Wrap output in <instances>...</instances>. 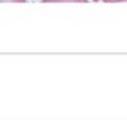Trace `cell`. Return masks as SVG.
Segmentation results:
<instances>
[{
  "label": "cell",
  "instance_id": "1",
  "mask_svg": "<svg viewBox=\"0 0 127 120\" xmlns=\"http://www.w3.org/2000/svg\"><path fill=\"white\" fill-rule=\"evenodd\" d=\"M43 3H51V2H79V3H87L88 0H42Z\"/></svg>",
  "mask_w": 127,
  "mask_h": 120
},
{
  "label": "cell",
  "instance_id": "2",
  "mask_svg": "<svg viewBox=\"0 0 127 120\" xmlns=\"http://www.w3.org/2000/svg\"><path fill=\"white\" fill-rule=\"evenodd\" d=\"M0 2H18V3H24L26 0H0Z\"/></svg>",
  "mask_w": 127,
  "mask_h": 120
},
{
  "label": "cell",
  "instance_id": "3",
  "mask_svg": "<svg viewBox=\"0 0 127 120\" xmlns=\"http://www.w3.org/2000/svg\"><path fill=\"white\" fill-rule=\"evenodd\" d=\"M105 3H112V2H127V0H103Z\"/></svg>",
  "mask_w": 127,
  "mask_h": 120
},
{
  "label": "cell",
  "instance_id": "4",
  "mask_svg": "<svg viewBox=\"0 0 127 120\" xmlns=\"http://www.w3.org/2000/svg\"><path fill=\"white\" fill-rule=\"evenodd\" d=\"M93 2H99V0H93Z\"/></svg>",
  "mask_w": 127,
  "mask_h": 120
}]
</instances>
